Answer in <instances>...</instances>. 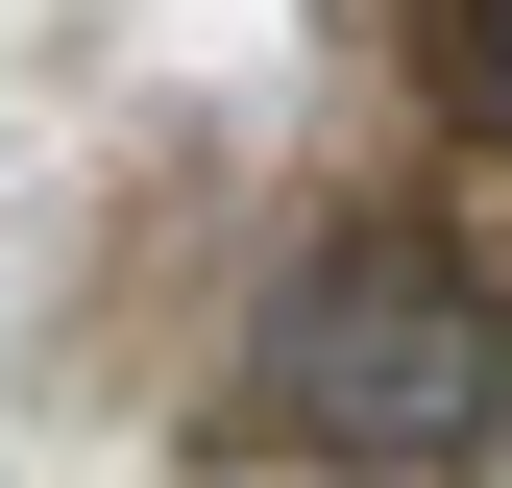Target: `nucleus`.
Here are the masks:
<instances>
[{
	"label": "nucleus",
	"mask_w": 512,
	"mask_h": 488,
	"mask_svg": "<svg viewBox=\"0 0 512 488\" xmlns=\"http://www.w3.org/2000/svg\"><path fill=\"white\" fill-rule=\"evenodd\" d=\"M244 415H269L293 464H342V488H464L488 415H512V293H488V244H439V220H317L293 269H269V318H244Z\"/></svg>",
	"instance_id": "1"
},
{
	"label": "nucleus",
	"mask_w": 512,
	"mask_h": 488,
	"mask_svg": "<svg viewBox=\"0 0 512 488\" xmlns=\"http://www.w3.org/2000/svg\"><path fill=\"white\" fill-rule=\"evenodd\" d=\"M464 98H488V122H512V0H464Z\"/></svg>",
	"instance_id": "2"
},
{
	"label": "nucleus",
	"mask_w": 512,
	"mask_h": 488,
	"mask_svg": "<svg viewBox=\"0 0 512 488\" xmlns=\"http://www.w3.org/2000/svg\"><path fill=\"white\" fill-rule=\"evenodd\" d=\"M464 488H512V415H488V464H464Z\"/></svg>",
	"instance_id": "3"
}]
</instances>
